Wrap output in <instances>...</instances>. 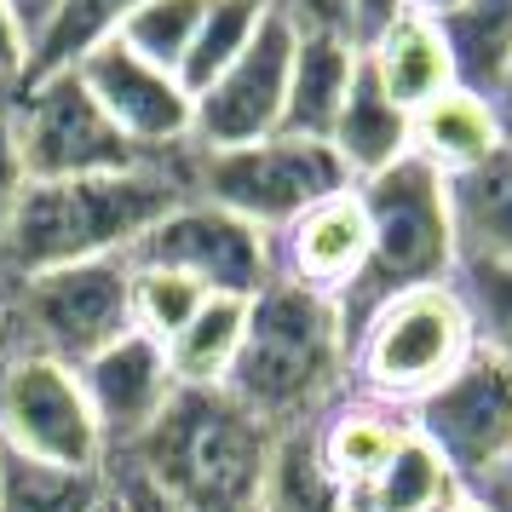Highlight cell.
Returning a JSON list of instances; mask_svg holds the SVG:
<instances>
[{
    "mask_svg": "<svg viewBox=\"0 0 512 512\" xmlns=\"http://www.w3.org/2000/svg\"><path fill=\"white\" fill-rule=\"evenodd\" d=\"M294 41H300V29H288L282 18H265L254 47L208 93L190 98V150H236V144H259L282 133Z\"/></svg>",
    "mask_w": 512,
    "mask_h": 512,
    "instance_id": "13",
    "label": "cell"
},
{
    "mask_svg": "<svg viewBox=\"0 0 512 512\" xmlns=\"http://www.w3.org/2000/svg\"><path fill=\"white\" fill-rule=\"evenodd\" d=\"M438 512H489L478 495H461V501H449V507H438Z\"/></svg>",
    "mask_w": 512,
    "mask_h": 512,
    "instance_id": "40",
    "label": "cell"
},
{
    "mask_svg": "<svg viewBox=\"0 0 512 512\" xmlns=\"http://www.w3.org/2000/svg\"><path fill=\"white\" fill-rule=\"evenodd\" d=\"M18 81L24 75H0V225L18 202V190L29 185L24 150H18Z\"/></svg>",
    "mask_w": 512,
    "mask_h": 512,
    "instance_id": "33",
    "label": "cell"
},
{
    "mask_svg": "<svg viewBox=\"0 0 512 512\" xmlns=\"http://www.w3.org/2000/svg\"><path fill=\"white\" fill-rule=\"evenodd\" d=\"M495 110H501V121H507V144H512V81H507V93L495 98Z\"/></svg>",
    "mask_w": 512,
    "mask_h": 512,
    "instance_id": "41",
    "label": "cell"
},
{
    "mask_svg": "<svg viewBox=\"0 0 512 512\" xmlns=\"http://www.w3.org/2000/svg\"><path fill=\"white\" fill-rule=\"evenodd\" d=\"M133 265H167L196 277L208 294H231V300H254L265 282H277V248L271 236L236 219V213L213 208L202 196H185L173 213H162L133 248Z\"/></svg>",
    "mask_w": 512,
    "mask_h": 512,
    "instance_id": "10",
    "label": "cell"
},
{
    "mask_svg": "<svg viewBox=\"0 0 512 512\" xmlns=\"http://www.w3.org/2000/svg\"><path fill=\"white\" fill-rule=\"evenodd\" d=\"M18 150L29 179H93L144 167V156L104 121L75 70L18 81Z\"/></svg>",
    "mask_w": 512,
    "mask_h": 512,
    "instance_id": "9",
    "label": "cell"
},
{
    "mask_svg": "<svg viewBox=\"0 0 512 512\" xmlns=\"http://www.w3.org/2000/svg\"><path fill=\"white\" fill-rule=\"evenodd\" d=\"M104 512H190L179 495H167L133 455H104Z\"/></svg>",
    "mask_w": 512,
    "mask_h": 512,
    "instance_id": "32",
    "label": "cell"
},
{
    "mask_svg": "<svg viewBox=\"0 0 512 512\" xmlns=\"http://www.w3.org/2000/svg\"><path fill=\"white\" fill-rule=\"evenodd\" d=\"M455 6H461V0H403V12H420V18H432V24H443Z\"/></svg>",
    "mask_w": 512,
    "mask_h": 512,
    "instance_id": "39",
    "label": "cell"
},
{
    "mask_svg": "<svg viewBox=\"0 0 512 512\" xmlns=\"http://www.w3.org/2000/svg\"><path fill=\"white\" fill-rule=\"evenodd\" d=\"M357 202L369 213V265L334 300L340 323H346V346L374 305H386L392 294H409V288L449 282L461 265L455 225H449V185L426 162L403 156L386 173L357 179Z\"/></svg>",
    "mask_w": 512,
    "mask_h": 512,
    "instance_id": "4",
    "label": "cell"
},
{
    "mask_svg": "<svg viewBox=\"0 0 512 512\" xmlns=\"http://www.w3.org/2000/svg\"><path fill=\"white\" fill-rule=\"evenodd\" d=\"M259 512H351L346 489L328 478L311 426L277 432L271 443V466H265V489H259Z\"/></svg>",
    "mask_w": 512,
    "mask_h": 512,
    "instance_id": "26",
    "label": "cell"
},
{
    "mask_svg": "<svg viewBox=\"0 0 512 512\" xmlns=\"http://www.w3.org/2000/svg\"><path fill=\"white\" fill-rule=\"evenodd\" d=\"M466 357H472L466 305L455 294V282H432V288L392 294L357 323L346 346V380L357 397L409 415L438 380L461 369Z\"/></svg>",
    "mask_w": 512,
    "mask_h": 512,
    "instance_id": "5",
    "label": "cell"
},
{
    "mask_svg": "<svg viewBox=\"0 0 512 512\" xmlns=\"http://www.w3.org/2000/svg\"><path fill=\"white\" fill-rule=\"evenodd\" d=\"M202 6L208 0H139L133 18L116 29V41L133 58H144V64L179 75L190 41H196V24H202Z\"/></svg>",
    "mask_w": 512,
    "mask_h": 512,
    "instance_id": "30",
    "label": "cell"
},
{
    "mask_svg": "<svg viewBox=\"0 0 512 512\" xmlns=\"http://www.w3.org/2000/svg\"><path fill=\"white\" fill-rule=\"evenodd\" d=\"M357 41L351 35H300L294 41V70H288V104H282V133L328 144L334 116L346 104V87L357 75Z\"/></svg>",
    "mask_w": 512,
    "mask_h": 512,
    "instance_id": "20",
    "label": "cell"
},
{
    "mask_svg": "<svg viewBox=\"0 0 512 512\" xmlns=\"http://www.w3.org/2000/svg\"><path fill=\"white\" fill-rule=\"evenodd\" d=\"M0 449L64 466H104L110 455L75 369L24 351L0 357Z\"/></svg>",
    "mask_w": 512,
    "mask_h": 512,
    "instance_id": "11",
    "label": "cell"
},
{
    "mask_svg": "<svg viewBox=\"0 0 512 512\" xmlns=\"http://www.w3.org/2000/svg\"><path fill=\"white\" fill-rule=\"evenodd\" d=\"M225 392L271 432L317 426L351 392L340 305L282 277L265 282L248 300V328H242V351Z\"/></svg>",
    "mask_w": 512,
    "mask_h": 512,
    "instance_id": "2",
    "label": "cell"
},
{
    "mask_svg": "<svg viewBox=\"0 0 512 512\" xmlns=\"http://www.w3.org/2000/svg\"><path fill=\"white\" fill-rule=\"evenodd\" d=\"M75 75L93 93V104L104 110V121L139 150L144 162H179V156H190V93L179 87V75L133 58L116 35L87 52L75 64Z\"/></svg>",
    "mask_w": 512,
    "mask_h": 512,
    "instance_id": "12",
    "label": "cell"
},
{
    "mask_svg": "<svg viewBox=\"0 0 512 512\" xmlns=\"http://www.w3.org/2000/svg\"><path fill=\"white\" fill-rule=\"evenodd\" d=\"M311 438H317V455H323L328 478L346 489V495H357L380 466L392 461L397 443L409 438V415L346 392L317 426H311Z\"/></svg>",
    "mask_w": 512,
    "mask_h": 512,
    "instance_id": "18",
    "label": "cell"
},
{
    "mask_svg": "<svg viewBox=\"0 0 512 512\" xmlns=\"http://www.w3.org/2000/svg\"><path fill=\"white\" fill-rule=\"evenodd\" d=\"M449 185V225H455V254L512 265V144H501L489 162L466 167Z\"/></svg>",
    "mask_w": 512,
    "mask_h": 512,
    "instance_id": "21",
    "label": "cell"
},
{
    "mask_svg": "<svg viewBox=\"0 0 512 512\" xmlns=\"http://www.w3.org/2000/svg\"><path fill=\"white\" fill-rule=\"evenodd\" d=\"M24 64H29V41L12 18V6L0 0V75H24Z\"/></svg>",
    "mask_w": 512,
    "mask_h": 512,
    "instance_id": "36",
    "label": "cell"
},
{
    "mask_svg": "<svg viewBox=\"0 0 512 512\" xmlns=\"http://www.w3.org/2000/svg\"><path fill=\"white\" fill-rule=\"evenodd\" d=\"M443 41L455 58V87L501 98L512 81V0H461L443 18Z\"/></svg>",
    "mask_w": 512,
    "mask_h": 512,
    "instance_id": "22",
    "label": "cell"
},
{
    "mask_svg": "<svg viewBox=\"0 0 512 512\" xmlns=\"http://www.w3.org/2000/svg\"><path fill=\"white\" fill-rule=\"evenodd\" d=\"M363 58H369V70L380 75V87H386L409 116H415L420 104H432L438 93L455 87L449 41H443V29L432 24V18H420V12H397L374 41H363Z\"/></svg>",
    "mask_w": 512,
    "mask_h": 512,
    "instance_id": "19",
    "label": "cell"
},
{
    "mask_svg": "<svg viewBox=\"0 0 512 512\" xmlns=\"http://www.w3.org/2000/svg\"><path fill=\"white\" fill-rule=\"evenodd\" d=\"M397 12H403V0H351V35H357V47H363V41H374V35L392 24Z\"/></svg>",
    "mask_w": 512,
    "mask_h": 512,
    "instance_id": "35",
    "label": "cell"
},
{
    "mask_svg": "<svg viewBox=\"0 0 512 512\" xmlns=\"http://www.w3.org/2000/svg\"><path fill=\"white\" fill-rule=\"evenodd\" d=\"M185 179L190 196L248 219L265 236H277L305 208H317L323 196L351 185V173L328 144L294 139V133H271V139L236 144V150H190Z\"/></svg>",
    "mask_w": 512,
    "mask_h": 512,
    "instance_id": "7",
    "label": "cell"
},
{
    "mask_svg": "<svg viewBox=\"0 0 512 512\" xmlns=\"http://www.w3.org/2000/svg\"><path fill=\"white\" fill-rule=\"evenodd\" d=\"M0 357H6V334H0Z\"/></svg>",
    "mask_w": 512,
    "mask_h": 512,
    "instance_id": "42",
    "label": "cell"
},
{
    "mask_svg": "<svg viewBox=\"0 0 512 512\" xmlns=\"http://www.w3.org/2000/svg\"><path fill=\"white\" fill-rule=\"evenodd\" d=\"M185 196V156L93 179H29L0 225V282L87 259H127L139 236Z\"/></svg>",
    "mask_w": 512,
    "mask_h": 512,
    "instance_id": "1",
    "label": "cell"
},
{
    "mask_svg": "<svg viewBox=\"0 0 512 512\" xmlns=\"http://www.w3.org/2000/svg\"><path fill=\"white\" fill-rule=\"evenodd\" d=\"M133 265V259H127ZM202 300H208V288L196 277H185V271H167V265H133V294H127V305H133V328L139 334H150V340H173L179 328L202 311Z\"/></svg>",
    "mask_w": 512,
    "mask_h": 512,
    "instance_id": "31",
    "label": "cell"
},
{
    "mask_svg": "<svg viewBox=\"0 0 512 512\" xmlns=\"http://www.w3.org/2000/svg\"><path fill=\"white\" fill-rule=\"evenodd\" d=\"M328 150L340 156V167L351 173V185L357 179H374V173H386L392 162L409 156V110L380 87V75L369 70L363 52H357V75H351V87H346V104L334 116Z\"/></svg>",
    "mask_w": 512,
    "mask_h": 512,
    "instance_id": "17",
    "label": "cell"
},
{
    "mask_svg": "<svg viewBox=\"0 0 512 512\" xmlns=\"http://www.w3.org/2000/svg\"><path fill=\"white\" fill-rule=\"evenodd\" d=\"M277 248V277L294 288H311L323 300H340L369 265V213L357 202V185L323 196L317 208H305L294 225L271 236Z\"/></svg>",
    "mask_w": 512,
    "mask_h": 512,
    "instance_id": "15",
    "label": "cell"
},
{
    "mask_svg": "<svg viewBox=\"0 0 512 512\" xmlns=\"http://www.w3.org/2000/svg\"><path fill=\"white\" fill-rule=\"evenodd\" d=\"M259 6L300 35H351V0H259Z\"/></svg>",
    "mask_w": 512,
    "mask_h": 512,
    "instance_id": "34",
    "label": "cell"
},
{
    "mask_svg": "<svg viewBox=\"0 0 512 512\" xmlns=\"http://www.w3.org/2000/svg\"><path fill=\"white\" fill-rule=\"evenodd\" d=\"M81 392L93 403V420L104 432V449H127L150 432V420L167 409V397L179 392L173 380V363H167V346L150 340L139 328H127L121 340H110L104 351H93L81 369Z\"/></svg>",
    "mask_w": 512,
    "mask_h": 512,
    "instance_id": "14",
    "label": "cell"
},
{
    "mask_svg": "<svg viewBox=\"0 0 512 512\" xmlns=\"http://www.w3.org/2000/svg\"><path fill=\"white\" fill-rule=\"evenodd\" d=\"M127 294H133L127 259H87V265H58V271L0 282L6 357L24 351V357H52L64 369H81L93 351L133 328Z\"/></svg>",
    "mask_w": 512,
    "mask_h": 512,
    "instance_id": "6",
    "label": "cell"
},
{
    "mask_svg": "<svg viewBox=\"0 0 512 512\" xmlns=\"http://www.w3.org/2000/svg\"><path fill=\"white\" fill-rule=\"evenodd\" d=\"M409 426L449 461L461 489H478L512 466V369L472 346L461 369L409 409Z\"/></svg>",
    "mask_w": 512,
    "mask_h": 512,
    "instance_id": "8",
    "label": "cell"
},
{
    "mask_svg": "<svg viewBox=\"0 0 512 512\" xmlns=\"http://www.w3.org/2000/svg\"><path fill=\"white\" fill-rule=\"evenodd\" d=\"M6 6H12V18L24 29V41H35V35L47 29V18L58 12V0H6Z\"/></svg>",
    "mask_w": 512,
    "mask_h": 512,
    "instance_id": "37",
    "label": "cell"
},
{
    "mask_svg": "<svg viewBox=\"0 0 512 512\" xmlns=\"http://www.w3.org/2000/svg\"><path fill=\"white\" fill-rule=\"evenodd\" d=\"M98 512H104V507H98Z\"/></svg>",
    "mask_w": 512,
    "mask_h": 512,
    "instance_id": "43",
    "label": "cell"
},
{
    "mask_svg": "<svg viewBox=\"0 0 512 512\" xmlns=\"http://www.w3.org/2000/svg\"><path fill=\"white\" fill-rule=\"evenodd\" d=\"M271 443L277 432L248 415L225 386H179L150 420V432L121 455H133L190 512H259Z\"/></svg>",
    "mask_w": 512,
    "mask_h": 512,
    "instance_id": "3",
    "label": "cell"
},
{
    "mask_svg": "<svg viewBox=\"0 0 512 512\" xmlns=\"http://www.w3.org/2000/svg\"><path fill=\"white\" fill-rule=\"evenodd\" d=\"M265 18H271V12H265L259 0H208V6H202V24H196V41H190L185 64H179V87H185L190 98L208 93L213 81L254 47V35L265 29Z\"/></svg>",
    "mask_w": 512,
    "mask_h": 512,
    "instance_id": "28",
    "label": "cell"
},
{
    "mask_svg": "<svg viewBox=\"0 0 512 512\" xmlns=\"http://www.w3.org/2000/svg\"><path fill=\"white\" fill-rule=\"evenodd\" d=\"M466 495H478L489 512H512V466L507 472H495V478H484L478 489H466Z\"/></svg>",
    "mask_w": 512,
    "mask_h": 512,
    "instance_id": "38",
    "label": "cell"
},
{
    "mask_svg": "<svg viewBox=\"0 0 512 512\" xmlns=\"http://www.w3.org/2000/svg\"><path fill=\"white\" fill-rule=\"evenodd\" d=\"M139 0H58V12L47 18V29L29 41V64L24 75H52V70H75L93 47H104Z\"/></svg>",
    "mask_w": 512,
    "mask_h": 512,
    "instance_id": "27",
    "label": "cell"
},
{
    "mask_svg": "<svg viewBox=\"0 0 512 512\" xmlns=\"http://www.w3.org/2000/svg\"><path fill=\"white\" fill-rule=\"evenodd\" d=\"M98 507H104V466H64L0 449V512H98Z\"/></svg>",
    "mask_w": 512,
    "mask_h": 512,
    "instance_id": "24",
    "label": "cell"
},
{
    "mask_svg": "<svg viewBox=\"0 0 512 512\" xmlns=\"http://www.w3.org/2000/svg\"><path fill=\"white\" fill-rule=\"evenodd\" d=\"M501 144H507V121L495 110V98H478L466 87H449L409 116V156L426 162L432 173H443V179L489 162Z\"/></svg>",
    "mask_w": 512,
    "mask_h": 512,
    "instance_id": "16",
    "label": "cell"
},
{
    "mask_svg": "<svg viewBox=\"0 0 512 512\" xmlns=\"http://www.w3.org/2000/svg\"><path fill=\"white\" fill-rule=\"evenodd\" d=\"M242 328H248V300L208 294L202 311L167 340L173 380H179V386H225V380H231L236 351H242Z\"/></svg>",
    "mask_w": 512,
    "mask_h": 512,
    "instance_id": "25",
    "label": "cell"
},
{
    "mask_svg": "<svg viewBox=\"0 0 512 512\" xmlns=\"http://www.w3.org/2000/svg\"><path fill=\"white\" fill-rule=\"evenodd\" d=\"M455 294L472 323V346L501 357L512 369V265H489V259H461L455 265Z\"/></svg>",
    "mask_w": 512,
    "mask_h": 512,
    "instance_id": "29",
    "label": "cell"
},
{
    "mask_svg": "<svg viewBox=\"0 0 512 512\" xmlns=\"http://www.w3.org/2000/svg\"><path fill=\"white\" fill-rule=\"evenodd\" d=\"M461 495L466 489L449 472V461L409 426V438L392 449V461L380 466L357 495H346V501H351V512H438L449 501H461Z\"/></svg>",
    "mask_w": 512,
    "mask_h": 512,
    "instance_id": "23",
    "label": "cell"
}]
</instances>
